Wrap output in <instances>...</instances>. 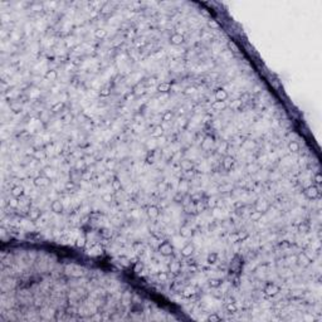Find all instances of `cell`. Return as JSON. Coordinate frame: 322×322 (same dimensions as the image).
<instances>
[{"label":"cell","mask_w":322,"mask_h":322,"mask_svg":"<svg viewBox=\"0 0 322 322\" xmlns=\"http://www.w3.org/2000/svg\"><path fill=\"white\" fill-rule=\"evenodd\" d=\"M86 242H87L86 237H85V235H82V237H79L78 239H77V242H76V245L78 247V248H83V247L86 245Z\"/></svg>","instance_id":"33"},{"label":"cell","mask_w":322,"mask_h":322,"mask_svg":"<svg viewBox=\"0 0 322 322\" xmlns=\"http://www.w3.org/2000/svg\"><path fill=\"white\" fill-rule=\"evenodd\" d=\"M174 117L173 115V112L171 111H166L164 115H162V121H165V122H169V121H171V118Z\"/></svg>","instance_id":"36"},{"label":"cell","mask_w":322,"mask_h":322,"mask_svg":"<svg viewBox=\"0 0 322 322\" xmlns=\"http://www.w3.org/2000/svg\"><path fill=\"white\" fill-rule=\"evenodd\" d=\"M162 135H164V128H162L161 126H156L152 131H151V136L155 137V139H157V137H161Z\"/></svg>","instance_id":"17"},{"label":"cell","mask_w":322,"mask_h":322,"mask_svg":"<svg viewBox=\"0 0 322 322\" xmlns=\"http://www.w3.org/2000/svg\"><path fill=\"white\" fill-rule=\"evenodd\" d=\"M304 193H306V196H307L308 199H312L313 200V199H317L320 196V189L316 185H311V186L307 187Z\"/></svg>","instance_id":"3"},{"label":"cell","mask_w":322,"mask_h":322,"mask_svg":"<svg viewBox=\"0 0 322 322\" xmlns=\"http://www.w3.org/2000/svg\"><path fill=\"white\" fill-rule=\"evenodd\" d=\"M240 104H242V101H237V102H234V103L232 104V107H233V108H237V107H239Z\"/></svg>","instance_id":"47"},{"label":"cell","mask_w":322,"mask_h":322,"mask_svg":"<svg viewBox=\"0 0 322 322\" xmlns=\"http://www.w3.org/2000/svg\"><path fill=\"white\" fill-rule=\"evenodd\" d=\"M34 156L38 157V159H44V157H45V154H44L43 151H40V152H39V151H35V152H34Z\"/></svg>","instance_id":"44"},{"label":"cell","mask_w":322,"mask_h":322,"mask_svg":"<svg viewBox=\"0 0 322 322\" xmlns=\"http://www.w3.org/2000/svg\"><path fill=\"white\" fill-rule=\"evenodd\" d=\"M213 142H214V137H211V136H206L205 139H204L203 144H202V147L206 149L209 145H211V144H213Z\"/></svg>","instance_id":"30"},{"label":"cell","mask_w":322,"mask_h":322,"mask_svg":"<svg viewBox=\"0 0 322 322\" xmlns=\"http://www.w3.org/2000/svg\"><path fill=\"white\" fill-rule=\"evenodd\" d=\"M102 200H103V202H106V203H110V202H112V195H111L110 193L103 194V196H102Z\"/></svg>","instance_id":"42"},{"label":"cell","mask_w":322,"mask_h":322,"mask_svg":"<svg viewBox=\"0 0 322 322\" xmlns=\"http://www.w3.org/2000/svg\"><path fill=\"white\" fill-rule=\"evenodd\" d=\"M299 149H301V146L298 142H296V141H291L290 144H288V150H290L291 152H298Z\"/></svg>","instance_id":"19"},{"label":"cell","mask_w":322,"mask_h":322,"mask_svg":"<svg viewBox=\"0 0 322 322\" xmlns=\"http://www.w3.org/2000/svg\"><path fill=\"white\" fill-rule=\"evenodd\" d=\"M173 245H171L169 242H164V243H161L160 245H159V252H160L161 256H164V257H169L173 254Z\"/></svg>","instance_id":"1"},{"label":"cell","mask_w":322,"mask_h":322,"mask_svg":"<svg viewBox=\"0 0 322 322\" xmlns=\"http://www.w3.org/2000/svg\"><path fill=\"white\" fill-rule=\"evenodd\" d=\"M180 166H181V169L182 170H185V171H190L191 169H193V166H194V164L193 162H191L190 160H182L181 162H180Z\"/></svg>","instance_id":"16"},{"label":"cell","mask_w":322,"mask_h":322,"mask_svg":"<svg viewBox=\"0 0 322 322\" xmlns=\"http://www.w3.org/2000/svg\"><path fill=\"white\" fill-rule=\"evenodd\" d=\"M187 190H189V182L186 180H181L180 184H179V191L180 193H185Z\"/></svg>","instance_id":"25"},{"label":"cell","mask_w":322,"mask_h":322,"mask_svg":"<svg viewBox=\"0 0 322 322\" xmlns=\"http://www.w3.org/2000/svg\"><path fill=\"white\" fill-rule=\"evenodd\" d=\"M209 286L211 288H218L221 286V281L219 278H211L210 281H209Z\"/></svg>","instance_id":"28"},{"label":"cell","mask_w":322,"mask_h":322,"mask_svg":"<svg viewBox=\"0 0 322 322\" xmlns=\"http://www.w3.org/2000/svg\"><path fill=\"white\" fill-rule=\"evenodd\" d=\"M147 215H149V218H151V219H156L157 216L160 215V211H159V209L155 205H151L147 208Z\"/></svg>","instance_id":"10"},{"label":"cell","mask_w":322,"mask_h":322,"mask_svg":"<svg viewBox=\"0 0 322 322\" xmlns=\"http://www.w3.org/2000/svg\"><path fill=\"white\" fill-rule=\"evenodd\" d=\"M110 94H111V89L107 88V87H104V88L99 91V96H101V97H108Z\"/></svg>","instance_id":"39"},{"label":"cell","mask_w":322,"mask_h":322,"mask_svg":"<svg viewBox=\"0 0 322 322\" xmlns=\"http://www.w3.org/2000/svg\"><path fill=\"white\" fill-rule=\"evenodd\" d=\"M313 180H315V182L317 184V185H320V184L322 182V175H321L320 173L315 174V176H313Z\"/></svg>","instance_id":"41"},{"label":"cell","mask_w":322,"mask_h":322,"mask_svg":"<svg viewBox=\"0 0 322 322\" xmlns=\"http://www.w3.org/2000/svg\"><path fill=\"white\" fill-rule=\"evenodd\" d=\"M29 218L32 220H38L40 218V211L38 209H32L30 213H29Z\"/></svg>","instance_id":"24"},{"label":"cell","mask_w":322,"mask_h":322,"mask_svg":"<svg viewBox=\"0 0 322 322\" xmlns=\"http://www.w3.org/2000/svg\"><path fill=\"white\" fill-rule=\"evenodd\" d=\"M229 47L233 48V49H234V52H238V51H239V49H238V47H237V45L234 44V43H229Z\"/></svg>","instance_id":"48"},{"label":"cell","mask_w":322,"mask_h":322,"mask_svg":"<svg viewBox=\"0 0 322 322\" xmlns=\"http://www.w3.org/2000/svg\"><path fill=\"white\" fill-rule=\"evenodd\" d=\"M121 263H122V264H123L125 267H128V266H130L128 259H126V258H121Z\"/></svg>","instance_id":"45"},{"label":"cell","mask_w":322,"mask_h":322,"mask_svg":"<svg viewBox=\"0 0 322 322\" xmlns=\"http://www.w3.org/2000/svg\"><path fill=\"white\" fill-rule=\"evenodd\" d=\"M195 91H196V88H195L194 86L186 87V88L184 89V94H185V96H191V94H194V93H195Z\"/></svg>","instance_id":"37"},{"label":"cell","mask_w":322,"mask_h":322,"mask_svg":"<svg viewBox=\"0 0 322 322\" xmlns=\"http://www.w3.org/2000/svg\"><path fill=\"white\" fill-rule=\"evenodd\" d=\"M206 320H208L209 322H218V321L221 320V317H220L219 315H216V313H211V315H209V316L206 317Z\"/></svg>","instance_id":"34"},{"label":"cell","mask_w":322,"mask_h":322,"mask_svg":"<svg viewBox=\"0 0 322 322\" xmlns=\"http://www.w3.org/2000/svg\"><path fill=\"white\" fill-rule=\"evenodd\" d=\"M170 42H171V44H174V45H180L184 42V35L180 34V33H175V34L170 37Z\"/></svg>","instance_id":"7"},{"label":"cell","mask_w":322,"mask_h":322,"mask_svg":"<svg viewBox=\"0 0 322 322\" xmlns=\"http://www.w3.org/2000/svg\"><path fill=\"white\" fill-rule=\"evenodd\" d=\"M73 182H67V185H66V187L67 189H73Z\"/></svg>","instance_id":"50"},{"label":"cell","mask_w":322,"mask_h":322,"mask_svg":"<svg viewBox=\"0 0 322 322\" xmlns=\"http://www.w3.org/2000/svg\"><path fill=\"white\" fill-rule=\"evenodd\" d=\"M142 269H144V266H142L141 263H137V264L135 266V272H136V273H141Z\"/></svg>","instance_id":"43"},{"label":"cell","mask_w":322,"mask_h":322,"mask_svg":"<svg viewBox=\"0 0 322 322\" xmlns=\"http://www.w3.org/2000/svg\"><path fill=\"white\" fill-rule=\"evenodd\" d=\"M111 187H112V190L113 191H118L121 189V180L118 178H113V180L111 181Z\"/></svg>","instance_id":"20"},{"label":"cell","mask_w":322,"mask_h":322,"mask_svg":"<svg viewBox=\"0 0 322 322\" xmlns=\"http://www.w3.org/2000/svg\"><path fill=\"white\" fill-rule=\"evenodd\" d=\"M94 35H96V38H98V39H103L104 37L107 35V30H104V29H97V30L94 32Z\"/></svg>","instance_id":"31"},{"label":"cell","mask_w":322,"mask_h":322,"mask_svg":"<svg viewBox=\"0 0 322 322\" xmlns=\"http://www.w3.org/2000/svg\"><path fill=\"white\" fill-rule=\"evenodd\" d=\"M216 204H218V203H216V199L215 198H213V199L209 200V205H210V206H215Z\"/></svg>","instance_id":"46"},{"label":"cell","mask_w":322,"mask_h":322,"mask_svg":"<svg viewBox=\"0 0 322 322\" xmlns=\"http://www.w3.org/2000/svg\"><path fill=\"white\" fill-rule=\"evenodd\" d=\"M262 215H263L262 211L254 210V211L250 213V220H252V221H258L259 219H262Z\"/></svg>","instance_id":"22"},{"label":"cell","mask_w":322,"mask_h":322,"mask_svg":"<svg viewBox=\"0 0 322 322\" xmlns=\"http://www.w3.org/2000/svg\"><path fill=\"white\" fill-rule=\"evenodd\" d=\"M91 176V174H86V175H83V179H88Z\"/></svg>","instance_id":"52"},{"label":"cell","mask_w":322,"mask_h":322,"mask_svg":"<svg viewBox=\"0 0 322 322\" xmlns=\"http://www.w3.org/2000/svg\"><path fill=\"white\" fill-rule=\"evenodd\" d=\"M33 182L38 187H47L49 185V182H51V180H49V178L44 176V175H40V176H37Z\"/></svg>","instance_id":"4"},{"label":"cell","mask_w":322,"mask_h":322,"mask_svg":"<svg viewBox=\"0 0 322 322\" xmlns=\"http://www.w3.org/2000/svg\"><path fill=\"white\" fill-rule=\"evenodd\" d=\"M8 204H9V206L10 208H13V209H16L19 206V202H18V198H10L9 199V202H8Z\"/></svg>","instance_id":"32"},{"label":"cell","mask_w":322,"mask_h":322,"mask_svg":"<svg viewBox=\"0 0 322 322\" xmlns=\"http://www.w3.org/2000/svg\"><path fill=\"white\" fill-rule=\"evenodd\" d=\"M170 89H171V85L169 82H162L157 86V91L160 92V93H168Z\"/></svg>","instance_id":"12"},{"label":"cell","mask_w":322,"mask_h":322,"mask_svg":"<svg viewBox=\"0 0 322 322\" xmlns=\"http://www.w3.org/2000/svg\"><path fill=\"white\" fill-rule=\"evenodd\" d=\"M279 291H281V288H279L277 284H274V283L267 284V286L264 287V290H263L264 295H266V296H269V297H274L275 295H278Z\"/></svg>","instance_id":"2"},{"label":"cell","mask_w":322,"mask_h":322,"mask_svg":"<svg viewBox=\"0 0 322 322\" xmlns=\"http://www.w3.org/2000/svg\"><path fill=\"white\" fill-rule=\"evenodd\" d=\"M225 308H227V311L229 313H234V312L238 311V306H237L235 302H227V306H225Z\"/></svg>","instance_id":"23"},{"label":"cell","mask_w":322,"mask_h":322,"mask_svg":"<svg viewBox=\"0 0 322 322\" xmlns=\"http://www.w3.org/2000/svg\"><path fill=\"white\" fill-rule=\"evenodd\" d=\"M168 278H169V275H168V273H165V272H160V273L157 274V279L160 282H166Z\"/></svg>","instance_id":"38"},{"label":"cell","mask_w":322,"mask_h":322,"mask_svg":"<svg viewBox=\"0 0 322 322\" xmlns=\"http://www.w3.org/2000/svg\"><path fill=\"white\" fill-rule=\"evenodd\" d=\"M79 166H83V162H77V168H79Z\"/></svg>","instance_id":"53"},{"label":"cell","mask_w":322,"mask_h":322,"mask_svg":"<svg viewBox=\"0 0 322 322\" xmlns=\"http://www.w3.org/2000/svg\"><path fill=\"white\" fill-rule=\"evenodd\" d=\"M227 107V103H225V101H214L211 104V108H214V110H224V108Z\"/></svg>","instance_id":"18"},{"label":"cell","mask_w":322,"mask_h":322,"mask_svg":"<svg viewBox=\"0 0 322 322\" xmlns=\"http://www.w3.org/2000/svg\"><path fill=\"white\" fill-rule=\"evenodd\" d=\"M233 164H234V160L232 159V156H227V157H224V160H223V168L225 170H230L233 168Z\"/></svg>","instance_id":"13"},{"label":"cell","mask_w":322,"mask_h":322,"mask_svg":"<svg viewBox=\"0 0 322 322\" xmlns=\"http://www.w3.org/2000/svg\"><path fill=\"white\" fill-rule=\"evenodd\" d=\"M191 234H193V232H191L187 227H182L180 229V235L182 238H189V237H191Z\"/></svg>","instance_id":"26"},{"label":"cell","mask_w":322,"mask_h":322,"mask_svg":"<svg viewBox=\"0 0 322 322\" xmlns=\"http://www.w3.org/2000/svg\"><path fill=\"white\" fill-rule=\"evenodd\" d=\"M308 230H309V227H308L307 224L302 223V224L298 225V232H301V233H307Z\"/></svg>","instance_id":"40"},{"label":"cell","mask_w":322,"mask_h":322,"mask_svg":"<svg viewBox=\"0 0 322 322\" xmlns=\"http://www.w3.org/2000/svg\"><path fill=\"white\" fill-rule=\"evenodd\" d=\"M214 97H215V101H225L228 98V92L224 88H218L214 93Z\"/></svg>","instance_id":"6"},{"label":"cell","mask_w":322,"mask_h":322,"mask_svg":"<svg viewBox=\"0 0 322 322\" xmlns=\"http://www.w3.org/2000/svg\"><path fill=\"white\" fill-rule=\"evenodd\" d=\"M51 209H52L53 213L59 214V213L63 211V204H62L61 200H54V202L52 203V205H51Z\"/></svg>","instance_id":"8"},{"label":"cell","mask_w":322,"mask_h":322,"mask_svg":"<svg viewBox=\"0 0 322 322\" xmlns=\"http://www.w3.org/2000/svg\"><path fill=\"white\" fill-rule=\"evenodd\" d=\"M107 165H108V168H113L115 166V162L112 161V162H107Z\"/></svg>","instance_id":"51"},{"label":"cell","mask_w":322,"mask_h":322,"mask_svg":"<svg viewBox=\"0 0 322 322\" xmlns=\"http://www.w3.org/2000/svg\"><path fill=\"white\" fill-rule=\"evenodd\" d=\"M206 262L209 263V264H215L216 262H218V254L216 253H209L208 254V258H206Z\"/></svg>","instance_id":"21"},{"label":"cell","mask_w":322,"mask_h":322,"mask_svg":"<svg viewBox=\"0 0 322 322\" xmlns=\"http://www.w3.org/2000/svg\"><path fill=\"white\" fill-rule=\"evenodd\" d=\"M146 162H147V164H152V162H154V156H151V157L149 156L147 159H146Z\"/></svg>","instance_id":"49"},{"label":"cell","mask_w":322,"mask_h":322,"mask_svg":"<svg viewBox=\"0 0 322 322\" xmlns=\"http://www.w3.org/2000/svg\"><path fill=\"white\" fill-rule=\"evenodd\" d=\"M240 235L238 233H233V234H230V235H229V240L232 242V243H238V242H240Z\"/></svg>","instance_id":"35"},{"label":"cell","mask_w":322,"mask_h":322,"mask_svg":"<svg viewBox=\"0 0 322 322\" xmlns=\"http://www.w3.org/2000/svg\"><path fill=\"white\" fill-rule=\"evenodd\" d=\"M11 195H13L14 198H20V196H23L24 195V187L20 186V185L13 186V189H11Z\"/></svg>","instance_id":"11"},{"label":"cell","mask_w":322,"mask_h":322,"mask_svg":"<svg viewBox=\"0 0 322 322\" xmlns=\"http://www.w3.org/2000/svg\"><path fill=\"white\" fill-rule=\"evenodd\" d=\"M195 293H196V290L194 287H186V288H184V291H182V296L185 297V298H190V297H193Z\"/></svg>","instance_id":"15"},{"label":"cell","mask_w":322,"mask_h":322,"mask_svg":"<svg viewBox=\"0 0 322 322\" xmlns=\"http://www.w3.org/2000/svg\"><path fill=\"white\" fill-rule=\"evenodd\" d=\"M44 77H45V79H48V81H56L58 77V73H57V70H54V69H49L45 72Z\"/></svg>","instance_id":"14"},{"label":"cell","mask_w":322,"mask_h":322,"mask_svg":"<svg viewBox=\"0 0 322 322\" xmlns=\"http://www.w3.org/2000/svg\"><path fill=\"white\" fill-rule=\"evenodd\" d=\"M297 262H298V264H301L302 267H306L311 263V259H309L304 253H299L298 257H297Z\"/></svg>","instance_id":"9"},{"label":"cell","mask_w":322,"mask_h":322,"mask_svg":"<svg viewBox=\"0 0 322 322\" xmlns=\"http://www.w3.org/2000/svg\"><path fill=\"white\" fill-rule=\"evenodd\" d=\"M169 268H170L171 272H175V273H176V272L180 271L181 266H180V263H179V262H171L170 266H169Z\"/></svg>","instance_id":"29"},{"label":"cell","mask_w":322,"mask_h":322,"mask_svg":"<svg viewBox=\"0 0 322 322\" xmlns=\"http://www.w3.org/2000/svg\"><path fill=\"white\" fill-rule=\"evenodd\" d=\"M64 108V102H62V101H59V102H56L52 106V111L53 112H59V111H62Z\"/></svg>","instance_id":"27"},{"label":"cell","mask_w":322,"mask_h":322,"mask_svg":"<svg viewBox=\"0 0 322 322\" xmlns=\"http://www.w3.org/2000/svg\"><path fill=\"white\" fill-rule=\"evenodd\" d=\"M194 250H195V247L194 244H186V245H184L182 248H181V256L182 257H185V258H189L193 256V253H194Z\"/></svg>","instance_id":"5"}]
</instances>
